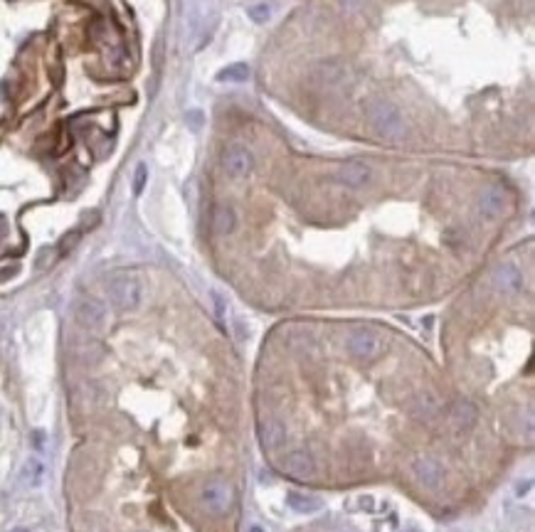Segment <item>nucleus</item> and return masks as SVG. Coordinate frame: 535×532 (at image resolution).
Listing matches in <instances>:
<instances>
[{"instance_id": "1", "label": "nucleus", "mask_w": 535, "mask_h": 532, "mask_svg": "<svg viewBox=\"0 0 535 532\" xmlns=\"http://www.w3.org/2000/svg\"><path fill=\"white\" fill-rule=\"evenodd\" d=\"M365 119H368L370 128L387 140H399L407 133V123L404 116L395 104L385 102V99H370L365 104Z\"/></svg>"}, {"instance_id": "2", "label": "nucleus", "mask_w": 535, "mask_h": 532, "mask_svg": "<svg viewBox=\"0 0 535 532\" xmlns=\"http://www.w3.org/2000/svg\"><path fill=\"white\" fill-rule=\"evenodd\" d=\"M107 294L109 301L114 303V308L119 310H133L138 308L143 298V284L136 274H128V271H121V274H114L107 284Z\"/></svg>"}, {"instance_id": "3", "label": "nucleus", "mask_w": 535, "mask_h": 532, "mask_svg": "<svg viewBox=\"0 0 535 532\" xmlns=\"http://www.w3.org/2000/svg\"><path fill=\"white\" fill-rule=\"evenodd\" d=\"M234 503V490L224 480H210L200 490V505L203 510H208L210 515H224L229 513Z\"/></svg>"}, {"instance_id": "4", "label": "nucleus", "mask_w": 535, "mask_h": 532, "mask_svg": "<svg viewBox=\"0 0 535 532\" xmlns=\"http://www.w3.org/2000/svg\"><path fill=\"white\" fill-rule=\"evenodd\" d=\"M348 353L353 355L356 360H375L383 355L385 350V343L375 330H368V328H358L348 335V343H346Z\"/></svg>"}, {"instance_id": "5", "label": "nucleus", "mask_w": 535, "mask_h": 532, "mask_svg": "<svg viewBox=\"0 0 535 532\" xmlns=\"http://www.w3.org/2000/svg\"><path fill=\"white\" fill-rule=\"evenodd\" d=\"M279 468L287 476L296 480H306L316 476V461H313L311 451L308 449H291L289 454H284V459L279 461Z\"/></svg>"}, {"instance_id": "6", "label": "nucleus", "mask_w": 535, "mask_h": 532, "mask_svg": "<svg viewBox=\"0 0 535 532\" xmlns=\"http://www.w3.org/2000/svg\"><path fill=\"white\" fill-rule=\"evenodd\" d=\"M74 318L82 328L87 330H102L107 325V308L97 298H82L74 308Z\"/></svg>"}, {"instance_id": "7", "label": "nucleus", "mask_w": 535, "mask_h": 532, "mask_svg": "<svg viewBox=\"0 0 535 532\" xmlns=\"http://www.w3.org/2000/svg\"><path fill=\"white\" fill-rule=\"evenodd\" d=\"M222 165L227 170V175H232V178H247L254 168V158L249 153V148H244V145H229L222 155Z\"/></svg>"}, {"instance_id": "8", "label": "nucleus", "mask_w": 535, "mask_h": 532, "mask_svg": "<svg viewBox=\"0 0 535 532\" xmlns=\"http://www.w3.org/2000/svg\"><path fill=\"white\" fill-rule=\"evenodd\" d=\"M412 471L414 476H417V480L424 485V488L429 490H437L439 485H442L444 480V468L442 464H439L437 459H432V456H419V459L412 461Z\"/></svg>"}, {"instance_id": "9", "label": "nucleus", "mask_w": 535, "mask_h": 532, "mask_svg": "<svg viewBox=\"0 0 535 532\" xmlns=\"http://www.w3.org/2000/svg\"><path fill=\"white\" fill-rule=\"evenodd\" d=\"M336 178L338 183L348 185V188H363V185L370 183V178H373V170H370V165L360 163V160H346V163L338 168Z\"/></svg>"}, {"instance_id": "10", "label": "nucleus", "mask_w": 535, "mask_h": 532, "mask_svg": "<svg viewBox=\"0 0 535 532\" xmlns=\"http://www.w3.org/2000/svg\"><path fill=\"white\" fill-rule=\"evenodd\" d=\"M503 210H506V195H503V190L498 188L483 190L481 198H479V214L486 219H496L503 214Z\"/></svg>"}, {"instance_id": "11", "label": "nucleus", "mask_w": 535, "mask_h": 532, "mask_svg": "<svg viewBox=\"0 0 535 532\" xmlns=\"http://www.w3.org/2000/svg\"><path fill=\"white\" fill-rule=\"evenodd\" d=\"M493 281H496L498 291H503V294H518L523 286V276L521 271L516 269L513 264H501L496 269V274H493Z\"/></svg>"}, {"instance_id": "12", "label": "nucleus", "mask_w": 535, "mask_h": 532, "mask_svg": "<svg viewBox=\"0 0 535 532\" xmlns=\"http://www.w3.org/2000/svg\"><path fill=\"white\" fill-rule=\"evenodd\" d=\"M259 436H262L264 449L277 451V449H282L284 441H287V429H284L279 421L269 419V421H262V424H259Z\"/></svg>"}, {"instance_id": "13", "label": "nucleus", "mask_w": 535, "mask_h": 532, "mask_svg": "<svg viewBox=\"0 0 535 532\" xmlns=\"http://www.w3.org/2000/svg\"><path fill=\"white\" fill-rule=\"evenodd\" d=\"M407 411L414 416V419H434L439 411V399L429 392L417 394V397L407 404Z\"/></svg>"}, {"instance_id": "14", "label": "nucleus", "mask_w": 535, "mask_h": 532, "mask_svg": "<svg viewBox=\"0 0 535 532\" xmlns=\"http://www.w3.org/2000/svg\"><path fill=\"white\" fill-rule=\"evenodd\" d=\"M452 419H454V424H457L459 429L467 431V429H471V426L476 424L479 409L471 404V401L459 399V401H454V406H452Z\"/></svg>"}, {"instance_id": "15", "label": "nucleus", "mask_w": 535, "mask_h": 532, "mask_svg": "<svg viewBox=\"0 0 535 532\" xmlns=\"http://www.w3.org/2000/svg\"><path fill=\"white\" fill-rule=\"evenodd\" d=\"M42 478H44V464L37 456H30V459L25 461L23 471H20V480H23V485H28V488H37V485L42 483Z\"/></svg>"}, {"instance_id": "16", "label": "nucleus", "mask_w": 535, "mask_h": 532, "mask_svg": "<svg viewBox=\"0 0 535 532\" xmlns=\"http://www.w3.org/2000/svg\"><path fill=\"white\" fill-rule=\"evenodd\" d=\"M237 224V217H234V210L227 207V205H217L212 212V227L217 234H229Z\"/></svg>"}, {"instance_id": "17", "label": "nucleus", "mask_w": 535, "mask_h": 532, "mask_svg": "<svg viewBox=\"0 0 535 532\" xmlns=\"http://www.w3.org/2000/svg\"><path fill=\"white\" fill-rule=\"evenodd\" d=\"M287 505L301 515H311V513H316V510H321V500L311 498V495H303V493H289Z\"/></svg>"}, {"instance_id": "18", "label": "nucleus", "mask_w": 535, "mask_h": 532, "mask_svg": "<svg viewBox=\"0 0 535 532\" xmlns=\"http://www.w3.org/2000/svg\"><path fill=\"white\" fill-rule=\"evenodd\" d=\"M318 74H321V79L326 84H341V82H346L348 69H346V64H341V62H326L321 69H318Z\"/></svg>"}, {"instance_id": "19", "label": "nucleus", "mask_w": 535, "mask_h": 532, "mask_svg": "<svg viewBox=\"0 0 535 532\" xmlns=\"http://www.w3.org/2000/svg\"><path fill=\"white\" fill-rule=\"evenodd\" d=\"M247 79H249V67H247V64H242V62L229 64V67L220 69V74H217V82H234V84H239V82H247Z\"/></svg>"}, {"instance_id": "20", "label": "nucleus", "mask_w": 535, "mask_h": 532, "mask_svg": "<svg viewBox=\"0 0 535 532\" xmlns=\"http://www.w3.org/2000/svg\"><path fill=\"white\" fill-rule=\"evenodd\" d=\"M247 15L254 20V23H267V20L272 18V5H269V3L249 5V8H247Z\"/></svg>"}, {"instance_id": "21", "label": "nucleus", "mask_w": 535, "mask_h": 532, "mask_svg": "<svg viewBox=\"0 0 535 532\" xmlns=\"http://www.w3.org/2000/svg\"><path fill=\"white\" fill-rule=\"evenodd\" d=\"M146 180H148V168L146 165H136V173H133V195H141L143 188H146Z\"/></svg>"}, {"instance_id": "22", "label": "nucleus", "mask_w": 535, "mask_h": 532, "mask_svg": "<svg viewBox=\"0 0 535 532\" xmlns=\"http://www.w3.org/2000/svg\"><path fill=\"white\" fill-rule=\"evenodd\" d=\"M77 242H79V232H72V234H67V237H64L62 242H59V254H67L69 249H72V247H74V244H77Z\"/></svg>"}, {"instance_id": "23", "label": "nucleus", "mask_w": 535, "mask_h": 532, "mask_svg": "<svg viewBox=\"0 0 535 532\" xmlns=\"http://www.w3.org/2000/svg\"><path fill=\"white\" fill-rule=\"evenodd\" d=\"M18 271H20L18 264H5V266H0V281L10 279V276H15Z\"/></svg>"}, {"instance_id": "24", "label": "nucleus", "mask_w": 535, "mask_h": 532, "mask_svg": "<svg viewBox=\"0 0 535 532\" xmlns=\"http://www.w3.org/2000/svg\"><path fill=\"white\" fill-rule=\"evenodd\" d=\"M188 121L193 123L195 128H198L200 123H203V116H200V111H190V114H188Z\"/></svg>"}, {"instance_id": "25", "label": "nucleus", "mask_w": 535, "mask_h": 532, "mask_svg": "<svg viewBox=\"0 0 535 532\" xmlns=\"http://www.w3.org/2000/svg\"><path fill=\"white\" fill-rule=\"evenodd\" d=\"M249 532H262V530H259V528H252V530H249Z\"/></svg>"}, {"instance_id": "26", "label": "nucleus", "mask_w": 535, "mask_h": 532, "mask_svg": "<svg viewBox=\"0 0 535 532\" xmlns=\"http://www.w3.org/2000/svg\"><path fill=\"white\" fill-rule=\"evenodd\" d=\"M15 532H28V530H15Z\"/></svg>"}]
</instances>
